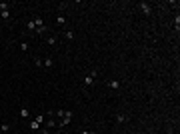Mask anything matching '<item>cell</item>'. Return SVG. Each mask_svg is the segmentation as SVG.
I'll return each instance as SVG.
<instances>
[{
  "instance_id": "cell-1",
  "label": "cell",
  "mask_w": 180,
  "mask_h": 134,
  "mask_svg": "<svg viewBox=\"0 0 180 134\" xmlns=\"http://www.w3.org/2000/svg\"><path fill=\"white\" fill-rule=\"evenodd\" d=\"M96 76H98V74H96V70H90L88 74L84 76V88H90V86L94 84V80H96Z\"/></svg>"
},
{
  "instance_id": "cell-2",
  "label": "cell",
  "mask_w": 180,
  "mask_h": 134,
  "mask_svg": "<svg viewBox=\"0 0 180 134\" xmlns=\"http://www.w3.org/2000/svg\"><path fill=\"white\" fill-rule=\"evenodd\" d=\"M34 22H36V34H38V36H42V34L46 32V24H44V20H42V18L38 16V18H34Z\"/></svg>"
},
{
  "instance_id": "cell-3",
  "label": "cell",
  "mask_w": 180,
  "mask_h": 134,
  "mask_svg": "<svg viewBox=\"0 0 180 134\" xmlns=\"http://www.w3.org/2000/svg\"><path fill=\"white\" fill-rule=\"evenodd\" d=\"M70 120H72V110H64V114H62V118H60V126H68L70 124Z\"/></svg>"
},
{
  "instance_id": "cell-4",
  "label": "cell",
  "mask_w": 180,
  "mask_h": 134,
  "mask_svg": "<svg viewBox=\"0 0 180 134\" xmlns=\"http://www.w3.org/2000/svg\"><path fill=\"white\" fill-rule=\"evenodd\" d=\"M140 10H142V14H144V16H150V14H152V4L142 2V4H140Z\"/></svg>"
},
{
  "instance_id": "cell-5",
  "label": "cell",
  "mask_w": 180,
  "mask_h": 134,
  "mask_svg": "<svg viewBox=\"0 0 180 134\" xmlns=\"http://www.w3.org/2000/svg\"><path fill=\"white\" fill-rule=\"evenodd\" d=\"M18 118H22V120L30 118V110H28L26 106H22V108H20V112H18Z\"/></svg>"
},
{
  "instance_id": "cell-6",
  "label": "cell",
  "mask_w": 180,
  "mask_h": 134,
  "mask_svg": "<svg viewBox=\"0 0 180 134\" xmlns=\"http://www.w3.org/2000/svg\"><path fill=\"white\" fill-rule=\"evenodd\" d=\"M42 66H44V68H48V70H50V68L54 66V58H52V56H46L44 60H42Z\"/></svg>"
},
{
  "instance_id": "cell-7",
  "label": "cell",
  "mask_w": 180,
  "mask_h": 134,
  "mask_svg": "<svg viewBox=\"0 0 180 134\" xmlns=\"http://www.w3.org/2000/svg\"><path fill=\"white\" fill-rule=\"evenodd\" d=\"M126 120H128V116H126L124 112H118V114H116V122H118V124H124Z\"/></svg>"
},
{
  "instance_id": "cell-8",
  "label": "cell",
  "mask_w": 180,
  "mask_h": 134,
  "mask_svg": "<svg viewBox=\"0 0 180 134\" xmlns=\"http://www.w3.org/2000/svg\"><path fill=\"white\" fill-rule=\"evenodd\" d=\"M30 130H32V132H38V130H42V124H38L36 120H32V122H30Z\"/></svg>"
},
{
  "instance_id": "cell-9",
  "label": "cell",
  "mask_w": 180,
  "mask_h": 134,
  "mask_svg": "<svg viewBox=\"0 0 180 134\" xmlns=\"http://www.w3.org/2000/svg\"><path fill=\"white\" fill-rule=\"evenodd\" d=\"M0 132H2V134H10V124H8V122H4V124L0 126Z\"/></svg>"
},
{
  "instance_id": "cell-10",
  "label": "cell",
  "mask_w": 180,
  "mask_h": 134,
  "mask_svg": "<svg viewBox=\"0 0 180 134\" xmlns=\"http://www.w3.org/2000/svg\"><path fill=\"white\" fill-rule=\"evenodd\" d=\"M108 86H110L112 90H118V88H120V82H118V80H110V82H108Z\"/></svg>"
},
{
  "instance_id": "cell-11",
  "label": "cell",
  "mask_w": 180,
  "mask_h": 134,
  "mask_svg": "<svg viewBox=\"0 0 180 134\" xmlns=\"http://www.w3.org/2000/svg\"><path fill=\"white\" fill-rule=\"evenodd\" d=\"M18 48H20L22 52H28V48H30V46H28V42H24V40H22V42L18 44Z\"/></svg>"
},
{
  "instance_id": "cell-12",
  "label": "cell",
  "mask_w": 180,
  "mask_h": 134,
  "mask_svg": "<svg viewBox=\"0 0 180 134\" xmlns=\"http://www.w3.org/2000/svg\"><path fill=\"white\" fill-rule=\"evenodd\" d=\"M26 28H28V30H32V32H36V22H34V20H30V22L26 24Z\"/></svg>"
},
{
  "instance_id": "cell-13",
  "label": "cell",
  "mask_w": 180,
  "mask_h": 134,
  "mask_svg": "<svg viewBox=\"0 0 180 134\" xmlns=\"http://www.w3.org/2000/svg\"><path fill=\"white\" fill-rule=\"evenodd\" d=\"M34 120H36L38 124H42V122L46 120V116H44V114H36V116H34Z\"/></svg>"
},
{
  "instance_id": "cell-14",
  "label": "cell",
  "mask_w": 180,
  "mask_h": 134,
  "mask_svg": "<svg viewBox=\"0 0 180 134\" xmlns=\"http://www.w3.org/2000/svg\"><path fill=\"white\" fill-rule=\"evenodd\" d=\"M0 18H2V20H8V18H10V10H4V12H0Z\"/></svg>"
},
{
  "instance_id": "cell-15",
  "label": "cell",
  "mask_w": 180,
  "mask_h": 134,
  "mask_svg": "<svg viewBox=\"0 0 180 134\" xmlns=\"http://www.w3.org/2000/svg\"><path fill=\"white\" fill-rule=\"evenodd\" d=\"M64 22H66V20H64V14H58V16H56V24H64Z\"/></svg>"
},
{
  "instance_id": "cell-16",
  "label": "cell",
  "mask_w": 180,
  "mask_h": 134,
  "mask_svg": "<svg viewBox=\"0 0 180 134\" xmlns=\"http://www.w3.org/2000/svg\"><path fill=\"white\" fill-rule=\"evenodd\" d=\"M34 64H36L38 68H42V58H40V56H34Z\"/></svg>"
},
{
  "instance_id": "cell-17",
  "label": "cell",
  "mask_w": 180,
  "mask_h": 134,
  "mask_svg": "<svg viewBox=\"0 0 180 134\" xmlns=\"http://www.w3.org/2000/svg\"><path fill=\"white\" fill-rule=\"evenodd\" d=\"M66 40H74V30H68L66 32Z\"/></svg>"
},
{
  "instance_id": "cell-18",
  "label": "cell",
  "mask_w": 180,
  "mask_h": 134,
  "mask_svg": "<svg viewBox=\"0 0 180 134\" xmlns=\"http://www.w3.org/2000/svg\"><path fill=\"white\" fill-rule=\"evenodd\" d=\"M4 10H8V2H0V12H4Z\"/></svg>"
},
{
  "instance_id": "cell-19",
  "label": "cell",
  "mask_w": 180,
  "mask_h": 134,
  "mask_svg": "<svg viewBox=\"0 0 180 134\" xmlns=\"http://www.w3.org/2000/svg\"><path fill=\"white\" fill-rule=\"evenodd\" d=\"M46 40H48L50 46H56V38H54V36H50V38H46Z\"/></svg>"
},
{
  "instance_id": "cell-20",
  "label": "cell",
  "mask_w": 180,
  "mask_h": 134,
  "mask_svg": "<svg viewBox=\"0 0 180 134\" xmlns=\"http://www.w3.org/2000/svg\"><path fill=\"white\" fill-rule=\"evenodd\" d=\"M174 28H176V30L180 28V16H176V18H174Z\"/></svg>"
},
{
  "instance_id": "cell-21",
  "label": "cell",
  "mask_w": 180,
  "mask_h": 134,
  "mask_svg": "<svg viewBox=\"0 0 180 134\" xmlns=\"http://www.w3.org/2000/svg\"><path fill=\"white\" fill-rule=\"evenodd\" d=\"M80 134H94V132H92V130H82Z\"/></svg>"
},
{
  "instance_id": "cell-22",
  "label": "cell",
  "mask_w": 180,
  "mask_h": 134,
  "mask_svg": "<svg viewBox=\"0 0 180 134\" xmlns=\"http://www.w3.org/2000/svg\"><path fill=\"white\" fill-rule=\"evenodd\" d=\"M0 22H2V18H0Z\"/></svg>"
}]
</instances>
